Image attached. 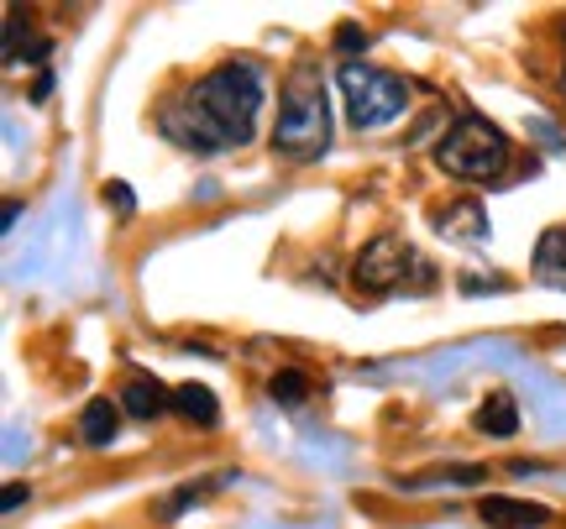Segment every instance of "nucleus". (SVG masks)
<instances>
[{"label": "nucleus", "instance_id": "nucleus-15", "mask_svg": "<svg viewBox=\"0 0 566 529\" xmlns=\"http://www.w3.org/2000/svg\"><path fill=\"white\" fill-rule=\"evenodd\" d=\"M336 47H342V53H363V47H367V32L346 21V27H336Z\"/></svg>", "mask_w": 566, "mask_h": 529}, {"label": "nucleus", "instance_id": "nucleus-4", "mask_svg": "<svg viewBox=\"0 0 566 529\" xmlns=\"http://www.w3.org/2000/svg\"><path fill=\"white\" fill-rule=\"evenodd\" d=\"M336 84H342L346 95V121L357 126V131H378V126L399 121L409 110V84L399 74H388V68H373V63L352 59L336 68Z\"/></svg>", "mask_w": 566, "mask_h": 529}, {"label": "nucleus", "instance_id": "nucleus-2", "mask_svg": "<svg viewBox=\"0 0 566 529\" xmlns=\"http://www.w3.org/2000/svg\"><path fill=\"white\" fill-rule=\"evenodd\" d=\"M331 147V105H325V80L315 63H300L283 84L279 126H273V152L283 163H315Z\"/></svg>", "mask_w": 566, "mask_h": 529}, {"label": "nucleus", "instance_id": "nucleus-8", "mask_svg": "<svg viewBox=\"0 0 566 529\" xmlns=\"http://www.w3.org/2000/svg\"><path fill=\"white\" fill-rule=\"evenodd\" d=\"M116 425H122V409H116V399H90V404L80 409V441L84 446H111L116 441Z\"/></svg>", "mask_w": 566, "mask_h": 529}, {"label": "nucleus", "instance_id": "nucleus-18", "mask_svg": "<svg viewBox=\"0 0 566 529\" xmlns=\"http://www.w3.org/2000/svg\"><path fill=\"white\" fill-rule=\"evenodd\" d=\"M562 89H566V63H562Z\"/></svg>", "mask_w": 566, "mask_h": 529}, {"label": "nucleus", "instance_id": "nucleus-1", "mask_svg": "<svg viewBox=\"0 0 566 529\" xmlns=\"http://www.w3.org/2000/svg\"><path fill=\"white\" fill-rule=\"evenodd\" d=\"M263 116V68L258 63H221L189 89H179L174 100H163L158 131L184 152H237L252 142Z\"/></svg>", "mask_w": 566, "mask_h": 529}, {"label": "nucleus", "instance_id": "nucleus-16", "mask_svg": "<svg viewBox=\"0 0 566 529\" xmlns=\"http://www.w3.org/2000/svg\"><path fill=\"white\" fill-rule=\"evenodd\" d=\"M105 200H116V210L132 215V189H126V183H111V189H105Z\"/></svg>", "mask_w": 566, "mask_h": 529}, {"label": "nucleus", "instance_id": "nucleus-5", "mask_svg": "<svg viewBox=\"0 0 566 529\" xmlns=\"http://www.w3.org/2000/svg\"><path fill=\"white\" fill-rule=\"evenodd\" d=\"M409 273L430 278V263H424L405 236H394V231L373 236V242L352 257V284H357V294H367V299H384V294H399V288H409V294H415Z\"/></svg>", "mask_w": 566, "mask_h": 529}, {"label": "nucleus", "instance_id": "nucleus-10", "mask_svg": "<svg viewBox=\"0 0 566 529\" xmlns=\"http://www.w3.org/2000/svg\"><path fill=\"white\" fill-rule=\"evenodd\" d=\"M472 425L483 430V435L509 441V435H520V409H514V399H509V393H488L483 404H478V414H472Z\"/></svg>", "mask_w": 566, "mask_h": 529}, {"label": "nucleus", "instance_id": "nucleus-6", "mask_svg": "<svg viewBox=\"0 0 566 529\" xmlns=\"http://www.w3.org/2000/svg\"><path fill=\"white\" fill-rule=\"evenodd\" d=\"M478 519L488 529H546L551 509L546 504H530V498H509V493H488L478 504Z\"/></svg>", "mask_w": 566, "mask_h": 529}, {"label": "nucleus", "instance_id": "nucleus-14", "mask_svg": "<svg viewBox=\"0 0 566 529\" xmlns=\"http://www.w3.org/2000/svg\"><path fill=\"white\" fill-rule=\"evenodd\" d=\"M21 47L42 59V42H32V32L21 27V17H11L6 21V68H21Z\"/></svg>", "mask_w": 566, "mask_h": 529}, {"label": "nucleus", "instance_id": "nucleus-3", "mask_svg": "<svg viewBox=\"0 0 566 529\" xmlns=\"http://www.w3.org/2000/svg\"><path fill=\"white\" fill-rule=\"evenodd\" d=\"M436 163H441V173H451V179H462V183H493V179H504V168H509V137L488 116L462 110L457 126L436 142Z\"/></svg>", "mask_w": 566, "mask_h": 529}, {"label": "nucleus", "instance_id": "nucleus-13", "mask_svg": "<svg viewBox=\"0 0 566 529\" xmlns=\"http://www.w3.org/2000/svg\"><path fill=\"white\" fill-rule=\"evenodd\" d=\"M268 393H273V404L300 409L304 399H310V378H304L300 367H283V372H273V383H268Z\"/></svg>", "mask_w": 566, "mask_h": 529}, {"label": "nucleus", "instance_id": "nucleus-17", "mask_svg": "<svg viewBox=\"0 0 566 529\" xmlns=\"http://www.w3.org/2000/svg\"><path fill=\"white\" fill-rule=\"evenodd\" d=\"M21 504H27V488H6V514L21 509Z\"/></svg>", "mask_w": 566, "mask_h": 529}, {"label": "nucleus", "instance_id": "nucleus-12", "mask_svg": "<svg viewBox=\"0 0 566 529\" xmlns=\"http://www.w3.org/2000/svg\"><path fill=\"white\" fill-rule=\"evenodd\" d=\"M535 273H541L546 284L566 288V225H556V231L541 236V246H535Z\"/></svg>", "mask_w": 566, "mask_h": 529}, {"label": "nucleus", "instance_id": "nucleus-9", "mask_svg": "<svg viewBox=\"0 0 566 529\" xmlns=\"http://www.w3.org/2000/svg\"><path fill=\"white\" fill-rule=\"evenodd\" d=\"M436 225H441V236H451V242H483L488 236V215L478 200H457L451 210L436 215Z\"/></svg>", "mask_w": 566, "mask_h": 529}, {"label": "nucleus", "instance_id": "nucleus-11", "mask_svg": "<svg viewBox=\"0 0 566 529\" xmlns=\"http://www.w3.org/2000/svg\"><path fill=\"white\" fill-rule=\"evenodd\" d=\"M174 414H184L189 425H216L221 420V404H216V393L205 383H184V388H174Z\"/></svg>", "mask_w": 566, "mask_h": 529}, {"label": "nucleus", "instance_id": "nucleus-7", "mask_svg": "<svg viewBox=\"0 0 566 529\" xmlns=\"http://www.w3.org/2000/svg\"><path fill=\"white\" fill-rule=\"evenodd\" d=\"M122 409L132 414V420H158V414H168L174 409V393L158 383V378H126L122 383Z\"/></svg>", "mask_w": 566, "mask_h": 529}]
</instances>
